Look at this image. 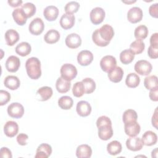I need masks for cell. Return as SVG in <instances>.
I'll return each instance as SVG.
<instances>
[{"mask_svg":"<svg viewBox=\"0 0 158 158\" xmlns=\"http://www.w3.org/2000/svg\"><path fill=\"white\" fill-rule=\"evenodd\" d=\"M122 2H124V3H127V4H130V3H133V2H136V1H122Z\"/></svg>","mask_w":158,"mask_h":158,"instance_id":"53","label":"cell"},{"mask_svg":"<svg viewBox=\"0 0 158 158\" xmlns=\"http://www.w3.org/2000/svg\"><path fill=\"white\" fill-rule=\"evenodd\" d=\"M28 139V136L25 133H20L17 136V141L21 146L27 145V140Z\"/></svg>","mask_w":158,"mask_h":158,"instance_id":"46","label":"cell"},{"mask_svg":"<svg viewBox=\"0 0 158 158\" xmlns=\"http://www.w3.org/2000/svg\"><path fill=\"white\" fill-rule=\"evenodd\" d=\"M8 4L13 7H16L19 6H20L22 4V0H15V1H12V0H9L7 1Z\"/></svg>","mask_w":158,"mask_h":158,"instance_id":"52","label":"cell"},{"mask_svg":"<svg viewBox=\"0 0 158 158\" xmlns=\"http://www.w3.org/2000/svg\"><path fill=\"white\" fill-rule=\"evenodd\" d=\"M114 35V31L113 28L108 24H105L93 33L92 40L97 46L104 47L109 44Z\"/></svg>","mask_w":158,"mask_h":158,"instance_id":"1","label":"cell"},{"mask_svg":"<svg viewBox=\"0 0 158 158\" xmlns=\"http://www.w3.org/2000/svg\"><path fill=\"white\" fill-rule=\"evenodd\" d=\"M60 72L63 79L70 81L76 77L77 69L75 66L71 64H64L62 65Z\"/></svg>","mask_w":158,"mask_h":158,"instance_id":"3","label":"cell"},{"mask_svg":"<svg viewBox=\"0 0 158 158\" xmlns=\"http://www.w3.org/2000/svg\"><path fill=\"white\" fill-rule=\"evenodd\" d=\"M75 16L70 14H64L60 19V25L64 30H68L73 27L75 24Z\"/></svg>","mask_w":158,"mask_h":158,"instance_id":"15","label":"cell"},{"mask_svg":"<svg viewBox=\"0 0 158 158\" xmlns=\"http://www.w3.org/2000/svg\"><path fill=\"white\" fill-rule=\"evenodd\" d=\"M80 8V4L76 1H70L65 5L64 10L67 14H73L77 12Z\"/></svg>","mask_w":158,"mask_h":158,"instance_id":"42","label":"cell"},{"mask_svg":"<svg viewBox=\"0 0 158 158\" xmlns=\"http://www.w3.org/2000/svg\"><path fill=\"white\" fill-rule=\"evenodd\" d=\"M52 89L49 86H43L39 88L36 92V97L41 101L48 100L52 96Z\"/></svg>","mask_w":158,"mask_h":158,"instance_id":"21","label":"cell"},{"mask_svg":"<svg viewBox=\"0 0 158 158\" xmlns=\"http://www.w3.org/2000/svg\"><path fill=\"white\" fill-rule=\"evenodd\" d=\"M143 19V10L138 7H131L127 12V19L132 23H136L140 22Z\"/></svg>","mask_w":158,"mask_h":158,"instance_id":"9","label":"cell"},{"mask_svg":"<svg viewBox=\"0 0 158 158\" xmlns=\"http://www.w3.org/2000/svg\"><path fill=\"white\" fill-rule=\"evenodd\" d=\"M150 44L153 46H158V33L152 34L150 38Z\"/></svg>","mask_w":158,"mask_h":158,"instance_id":"50","label":"cell"},{"mask_svg":"<svg viewBox=\"0 0 158 158\" xmlns=\"http://www.w3.org/2000/svg\"><path fill=\"white\" fill-rule=\"evenodd\" d=\"M91 154V148L88 144H81L77 148L76 156L78 158H89Z\"/></svg>","mask_w":158,"mask_h":158,"instance_id":"27","label":"cell"},{"mask_svg":"<svg viewBox=\"0 0 158 158\" xmlns=\"http://www.w3.org/2000/svg\"><path fill=\"white\" fill-rule=\"evenodd\" d=\"M20 65V61L18 57L15 56H9L6 61L5 66L8 72H17Z\"/></svg>","mask_w":158,"mask_h":158,"instance_id":"13","label":"cell"},{"mask_svg":"<svg viewBox=\"0 0 158 158\" xmlns=\"http://www.w3.org/2000/svg\"><path fill=\"white\" fill-rule=\"evenodd\" d=\"M148 54L150 58L157 59L158 57V46L150 45L148 49Z\"/></svg>","mask_w":158,"mask_h":158,"instance_id":"45","label":"cell"},{"mask_svg":"<svg viewBox=\"0 0 158 158\" xmlns=\"http://www.w3.org/2000/svg\"><path fill=\"white\" fill-rule=\"evenodd\" d=\"M89 17L91 22L94 25L100 24L104 19L105 17V11L104 10L99 7H96L93 8L89 14Z\"/></svg>","mask_w":158,"mask_h":158,"instance_id":"7","label":"cell"},{"mask_svg":"<svg viewBox=\"0 0 158 158\" xmlns=\"http://www.w3.org/2000/svg\"><path fill=\"white\" fill-rule=\"evenodd\" d=\"M117 61L115 58L110 55L104 56L100 61V67L105 72H109L112 69L116 67Z\"/></svg>","mask_w":158,"mask_h":158,"instance_id":"5","label":"cell"},{"mask_svg":"<svg viewBox=\"0 0 158 158\" xmlns=\"http://www.w3.org/2000/svg\"><path fill=\"white\" fill-rule=\"evenodd\" d=\"M22 10L27 18L32 17L36 12V6L31 2H27L22 6Z\"/></svg>","mask_w":158,"mask_h":158,"instance_id":"41","label":"cell"},{"mask_svg":"<svg viewBox=\"0 0 158 158\" xmlns=\"http://www.w3.org/2000/svg\"><path fill=\"white\" fill-rule=\"evenodd\" d=\"M12 17L17 24L22 26L27 22V17L22 8H17L12 12Z\"/></svg>","mask_w":158,"mask_h":158,"instance_id":"24","label":"cell"},{"mask_svg":"<svg viewBox=\"0 0 158 158\" xmlns=\"http://www.w3.org/2000/svg\"><path fill=\"white\" fill-rule=\"evenodd\" d=\"M44 24L43 21L40 18L34 19L29 24V31L33 35H40L44 30Z\"/></svg>","mask_w":158,"mask_h":158,"instance_id":"8","label":"cell"},{"mask_svg":"<svg viewBox=\"0 0 158 158\" xmlns=\"http://www.w3.org/2000/svg\"><path fill=\"white\" fill-rule=\"evenodd\" d=\"M149 96L151 100L153 101H158V88L150 90Z\"/></svg>","mask_w":158,"mask_h":158,"instance_id":"49","label":"cell"},{"mask_svg":"<svg viewBox=\"0 0 158 158\" xmlns=\"http://www.w3.org/2000/svg\"><path fill=\"white\" fill-rule=\"evenodd\" d=\"M4 37L6 44L8 46H12L19 40V34L14 29H9L7 30L5 33Z\"/></svg>","mask_w":158,"mask_h":158,"instance_id":"26","label":"cell"},{"mask_svg":"<svg viewBox=\"0 0 158 158\" xmlns=\"http://www.w3.org/2000/svg\"><path fill=\"white\" fill-rule=\"evenodd\" d=\"M10 99V94L7 91L0 90V106H4Z\"/></svg>","mask_w":158,"mask_h":158,"instance_id":"43","label":"cell"},{"mask_svg":"<svg viewBox=\"0 0 158 158\" xmlns=\"http://www.w3.org/2000/svg\"><path fill=\"white\" fill-rule=\"evenodd\" d=\"M36 153V158H48L52 153V148L47 143L41 144L38 147Z\"/></svg>","mask_w":158,"mask_h":158,"instance_id":"18","label":"cell"},{"mask_svg":"<svg viewBox=\"0 0 158 158\" xmlns=\"http://www.w3.org/2000/svg\"><path fill=\"white\" fill-rule=\"evenodd\" d=\"M138 115L136 112L133 109L126 110L122 115V120L124 123L137 121Z\"/></svg>","mask_w":158,"mask_h":158,"instance_id":"37","label":"cell"},{"mask_svg":"<svg viewBox=\"0 0 158 158\" xmlns=\"http://www.w3.org/2000/svg\"><path fill=\"white\" fill-rule=\"evenodd\" d=\"M76 110L80 116L86 117L91 114V106L87 101H80L77 104Z\"/></svg>","mask_w":158,"mask_h":158,"instance_id":"16","label":"cell"},{"mask_svg":"<svg viewBox=\"0 0 158 158\" xmlns=\"http://www.w3.org/2000/svg\"><path fill=\"white\" fill-rule=\"evenodd\" d=\"M127 148L132 151H138L143 148V143L138 137H130L126 141Z\"/></svg>","mask_w":158,"mask_h":158,"instance_id":"14","label":"cell"},{"mask_svg":"<svg viewBox=\"0 0 158 158\" xmlns=\"http://www.w3.org/2000/svg\"><path fill=\"white\" fill-rule=\"evenodd\" d=\"M135 54L130 49H127L122 51L120 54V60L123 64L131 63L135 58Z\"/></svg>","mask_w":158,"mask_h":158,"instance_id":"32","label":"cell"},{"mask_svg":"<svg viewBox=\"0 0 158 158\" xmlns=\"http://www.w3.org/2000/svg\"><path fill=\"white\" fill-rule=\"evenodd\" d=\"M83 83L85 93L91 94L96 89V83L95 81L91 78H85L81 81Z\"/></svg>","mask_w":158,"mask_h":158,"instance_id":"39","label":"cell"},{"mask_svg":"<svg viewBox=\"0 0 158 158\" xmlns=\"http://www.w3.org/2000/svg\"><path fill=\"white\" fill-rule=\"evenodd\" d=\"M152 125L157 129V107L156 108L154 115L152 117Z\"/></svg>","mask_w":158,"mask_h":158,"instance_id":"51","label":"cell"},{"mask_svg":"<svg viewBox=\"0 0 158 158\" xmlns=\"http://www.w3.org/2000/svg\"><path fill=\"white\" fill-rule=\"evenodd\" d=\"M148 29L146 26L141 25L137 27L134 32V35L137 40H143L145 39L148 35Z\"/></svg>","mask_w":158,"mask_h":158,"instance_id":"36","label":"cell"},{"mask_svg":"<svg viewBox=\"0 0 158 158\" xmlns=\"http://www.w3.org/2000/svg\"><path fill=\"white\" fill-rule=\"evenodd\" d=\"M25 69L31 79L37 80L41 75V62L37 57H31L28 59L25 62Z\"/></svg>","mask_w":158,"mask_h":158,"instance_id":"2","label":"cell"},{"mask_svg":"<svg viewBox=\"0 0 158 158\" xmlns=\"http://www.w3.org/2000/svg\"><path fill=\"white\" fill-rule=\"evenodd\" d=\"M152 66L151 64L146 60H139L137 61L134 66L136 72L141 75H148L152 71Z\"/></svg>","mask_w":158,"mask_h":158,"instance_id":"4","label":"cell"},{"mask_svg":"<svg viewBox=\"0 0 158 158\" xmlns=\"http://www.w3.org/2000/svg\"><path fill=\"white\" fill-rule=\"evenodd\" d=\"M109 79L114 83L120 82L123 76V70L120 67H115L109 72H108Z\"/></svg>","mask_w":158,"mask_h":158,"instance_id":"23","label":"cell"},{"mask_svg":"<svg viewBox=\"0 0 158 158\" xmlns=\"http://www.w3.org/2000/svg\"><path fill=\"white\" fill-rule=\"evenodd\" d=\"M106 125H112V122H111L110 119L106 115H102V116L99 117L96 121L97 127L98 128L101 126Z\"/></svg>","mask_w":158,"mask_h":158,"instance_id":"44","label":"cell"},{"mask_svg":"<svg viewBox=\"0 0 158 158\" xmlns=\"http://www.w3.org/2000/svg\"><path fill=\"white\" fill-rule=\"evenodd\" d=\"M71 83L69 81L63 79L61 77H59L56 83V88L57 91L60 93H65L70 89Z\"/></svg>","mask_w":158,"mask_h":158,"instance_id":"28","label":"cell"},{"mask_svg":"<svg viewBox=\"0 0 158 158\" xmlns=\"http://www.w3.org/2000/svg\"><path fill=\"white\" fill-rule=\"evenodd\" d=\"M59 15V9L54 6H47L43 10V15L48 21L55 20Z\"/></svg>","mask_w":158,"mask_h":158,"instance_id":"19","label":"cell"},{"mask_svg":"<svg viewBox=\"0 0 158 158\" xmlns=\"http://www.w3.org/2000/svg\"><path fill=\"white\" fill-rule=\"evenodd\" d=\"M1 157L2 158H12V155L10 150L6 147H2L1 149Z\"/></svg>","mask_w":158,"mask_h":158,"instance_id":"48","label":"cell"},{"mask_svg":"<svg viewBox=\"0 0 158 158\" xmlns=\"http://www.w3.org/2000/svg\"><path fill=\"white\" fill-rule=\"evenodd\" d=\"M113 135L112 125H106L98 127V136L104 141L109 139Z\"/></svg>","mask_w":158,"mask_h":158,"instance_id":"20","label":"cell"},{"mask_svg":"<svg viewBox=\"0 0 158 158\" xmlns=\"http://www.w3.org/2000/svg\"><path fill=\"white\" fill-rule=\"evenodd\" d=\"M4 85L6 88L11 90H15L20 86V81L17 77L9 75L5 78Z\"/></svg>","mask_w":158,"mask_h":158,"instance_id":"25","label":"cell"},{"mask_svg":"<svg viewBox=\"0 0 158 158\" xmlns=\"http://www.w3.org/2000/svg\"><path fill=\"white\" fill-rule=\"evenodd\" d=\"M93 60V54L88 50H83L78 54L77 61L81 66H87L89 65Z\"/></svg>","mask_w":158,"mask_h":158,"instance_id":"10","label":"cell"},{"mask_svg":"<svg viewBox=\"0 0 158 158\" xmlns=\"http://www.w3.org/2000/svg\"><path fill=\"white\" fill-rule=\"evenodd\" d=\"M60 39V33L58 31L51 29L47 31L44 36V40L48 44H54L57 43Z\"/></svg>","mask_w":158,"mask_h":158,"instance_id":"29","label":"cell"},{"mask_svg":"<svg viewBox=\"0 0 158 158\" xmlns=\"http://www.w3.org/2000/svg\"><path fill=\"white\" fill-rule=\"evenodd\" d=\"M65 44L71 49L78 48L81 44V38L79 35L77 33H70L67 36L65 40Z\"/></svg>","mask_w":158,"mask_h":158,"instance_id":"11","label":"cell"},{"mask_svg":"<svg viewBox=\"0 0 158 158\" xmlns=\"http://www.w3.org/2000/svg\"><path fill=\"white\" fill-rule=\"evenodd\" d=\"M141 140L144 145L151 146L156 144L157 141V136L152 131H146L143 135Z\"/></svg>","mask_w":158,"mask_h":158,"instance_id":"22","label":"cell"},{"mask_svg":"<svg viewBox=\"0 0 158 158\" xmlns=\"http://www.w3.org/2000/svg\"><path fill=\"white\" fill-rule=\"evenodd\" d=\"M122 149V147L121 143L116 140L110 142L107 146V151L108 153L112 156H115L120 154Z\"/></svg>","mask_w":158,"mask_h":158,"instance_id":"31","label":"cell"},{"mask_svg":"<svg viewBox=\"0 0 158 158\" xmlns=\"http://www.w3.org/2000/svg\"><path fill=\"white\" fill-rule=\"evenodd\" d=\"M73 101L72 98L68 96H64L60 97L58 100L59 106L64 110H69L73 106Z\"/></svg>","mask_w":158,"mask_h":158,"instance_id":"35","label":"cell"},{"mask_svg":"<svg viewBox=\"0 0 158 158\" xmlns=\"http://www.w3.org/2000/svg\"><path fill=\"white\" fill-rule=\"evenodd\" d=\"M144 85L147 89L152 90L158 88L157 77L156 75L146 77L144 80Z\"/></svg>","mask_w":158,"mask_h":158,"instance_id":"34","label":"cell"},{"mask_svg":"<svg viewBox=\"0 0 158 158\" xmlns=\"http://www.w3.org/2000/svg\"><path fill=\"white\" fill-rule=\"evenodd\" d=\"M145 48L144 42L141 40H135L132 42L130 46V49L135 54H139L143 52Z\"/></svg>","mask_w":158,"mask_h":158,"instance_id":"38","label":"cell"},{"mask_svg":"<svg viewBox=\"0 0 158 158\" xmlns=\"http://www.w3.org/2000/svg\"><path fill=\"white\" fill-rule=\"evenodd\" d=\"M72 93L74 96L77 98L81 97L85 93V89L82 81L76 82L72 88Z\"/></svg>","mask_w":158,"mask_h":158,"instance_id":"40","label":"cell"},{"mask_svg":"<svg viewBox=\"0 0 158 158\" xmlns=\"http://www.w3.org/2000/svg\"><path fill=\"white\" fill-rule=\"evenodd\" d=\"M140 83L139 77L135 73H129L125 79V84L129 88H136Z\"/></svg>","mask_w":158,"mask_h":158,"instance_id":"33","label":"cell"},{"mask_svg":"<svg viewBox=\"0 0 158 158\" xmlns=\"http://www.w3.org/2000/svg\"><path fill=\"white\" fill-rule=\"evenodd\" d=\"M19 131V125L14 121H8L4 126V132L5 135L10 138L15 136Z\"/></svg>","mask_w":158,"mask_h":158,"instance_id":"17","label":"cell"},{"mask_svg":"<svg viewBox=\"0 0 158 158\" xmlns=\"http://www.w3.org/2000/svg\"><path fill=\"white\" fill-rule=\"evenodd\" d=\"M7 113L12 118H20L24 114L23 106L19 102H12L7 107Z\"/></svg>","mask_w":158,"mask_h":158,"instance_id":"6","label":"cell"},{"mask_svg":"<svg viewBox=\"0 0 158 158\" xmlns=\"http://www.w3.org/2000/svg\"><path fill=\"white\" fill-rule=\"evenodd\" d=\"M124 130L127 135L133 137L137 136L141 130V127L139 123L136 122H131L124 123Z\"/></svg>","mask_w":158,"mask_h":158,"instance_id":"12","label":"cell"},{"mask_svg":"<svg viewBox=\"0 0 158 158\" xmlns=\"http://www.w3.org/2000/svg\"><path fill=\"white\" fill-rule=\"evenodd\" d=\"M31 51V47L27 42H22L15 47L16 53L22 57H25L30 54Z\"/></svg>","mask_w":158,"mask_h":158,"instance_id":"30","label":"cell"},{"mask_svg":"<svg viewBox=\"0 0 158 158\" xmlns=\"http://www.w3.org/2000/svg\"><path fill=\"white\" fill-rule=\"evenodd\" d=\"M149 13L151 17L157 18L158 17V4L155 3L150 6L149 8Z\"/></svg>","mask_w":158,"mask_h":158,"instance_id":"47","label":"cell"}]
</instances>
